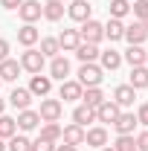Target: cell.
Here are the masks:
<instances>
[{
    "label": "cell",
    "instance_id": "45",
    "mask_svg": "<svg viewBox=\"0 0 148 151\" xmlns=\"http://www.w3.org/2000/svg\"><path fill=\"white\" fill-rule=\"evenodd\" d=\"M142 23H145V29H148V20H142Z\"/></svg>",
    "mask_w": 148,
    "mask_h": 151
},
{
    "label": "cell",
    "instance_id": "19",
    "mask_svg": "<svg viewBox=\"0 0 148 151\" xmlns=\"http://www.w3.org/2000/svg\"><path fill=\"white\" fill-rule=\"evenodd\" d=\"M20 61H15V58H6V61H0V81H15L20 76Z\"/></svg>",
    "mask_w": 148,
    "mask_h": 151
},
{
    "label": "cell",
    "instance_id": "34",
    "mask_svg": "<svg viewBox=\"0 0 148 151\" xmlns=\"http://www.w3.org/2000/svg\"><path fill=\"white\" fill-rule=\"evenodd\" d=\"M9 151H32V139L23 137V134H15L9 139Z\"/></svg>",
    "mask_w": 148,
    "mask_h": 151
},
{
    "label": "cell",
    "instance_id": "22",
    "mask_svg": "<svg viewBox=\"0 0 148 151\" xmlns=\"http://www.w3.org/2000/svg\"><path fill=\"white\" fill-rule=\"evenodd\" d=\"M145 50H142V47H139V44H131L128 50H125V55H122V61H128L131 67H142V64H145Z\"/></svg>",
    "mask_w": 148,
    "mask_h": 151
},
{
    "label": "cell",
    "instance_id": "29",
    "mask_svg": "<svg viewBox=\"0 0 148 151\" xmlns=\"http://www.w3.org/2000/svg\"><path fill=\"white\" fill-rule=\"evenodd\" d=\"M15 134H18V122H15L12 116L0 113V139H12Z\"/></svg>",
    "mask_w": 148,
    "mask_h": 151
},
{
    "label": "cell",
    "instance_id": "9",
    "mask_svg": "<svg viewBox=\"0 0 148 151\" xmlns=\"http://www.w3.org/2000/svg\"><path fill=\"white\" fill-rule=\"evenodd\" d=\"M50 90H52V78H50V76H32V81H29V93L32 96H41V99H44V96H50Z\"/></svg>",
    "mask_w": 148,
    "mask_h": 151
},
{
    "label": "cell",
    "instance_id": "11",
    "mask_svg": "<svg viewBox=\"0 0 148 151\" xmlns=\"http://www.w3.org/2000/svg\"><path fill=\"white\" fill-rule=\"evenodd\" d=\"M81 93H84V87H81L78 81H73V78L61 81V90H58V96H61L64 102H78V99H81Z\"/></svg>",
    "mask_w": 148,
    "mask_h": 151
},
{
    "label": "cell",
    "instance_id": "13",
    "mask_svg": "<svg viewBox=\"0 0 148 151\" xmlns=\"http://www.w3.org/2000/svg\"><path fill=\"white\" fill-rule=\"evenodd\" d=\"M38 41H41V32L35 29V23H23L18 29V44L20 47H35Z\"/></svg>",
    "mask_w": 148,
    "mask_h": 151
},
{
    "label": "cell",
    "instance_id": "6",
    "mask_svg": "<svg viewBox=\"0 0 148 151\" xmlns=\"http://www.w3.org/2000/svg\"><path fill=\"white\" fill-rule=\"evenodd\" d=\"M67 15L75 20V23H84V20H90L93 15V6L87 3V0H73L70 6H67Z\"/></svg>",
    "mask_w": 148,
    "mask_h": 151
},
{
    "label": "cell",
    "instance_id": "39",
    "mask_svg": "<svg viewBox=\"0 0 148 151\" xmlns=\"http://www.w3.org/2000/svg\"><path fill=\"white\" fill-rule=\"evenodd\" d=\"M20 3H23V0H0V6H3V9H9V12H15Z\"/></svg>",
    "mask_w": 148,
    "mask_h": 151
},
{
    "label": "cell",
    "instance_id": "20",
    "mask_svg": "<svg viewBox=\"0 0 148 151\" xmlns=\"http://www.w3.org/2000/svg\"><path fill=\"white\" fill-rule=\"evenodd\" d=\"M29 102H32L29 87H15L12 96H9V105H12V108H18V111H26V108H29Z\"/></svg>",
    "mask_w": 148,
    "mask_h": 151
},
{
    "label": "cell",
    "instance_id": "7",
    "mask_svg": "<svg viewBox=\"0 0 148 151\" xmlns=\"http://www.w3.org/2000/svg\"><path fill=\"white\" fill-rule=\"evenodd\" d=\"M119 113H122V108H119L113 99H105V102L96 108V119H99V122H111V125H113Z\"/></svg>",
    "mask_w": 148,
    "mask_h": 151
},
{
    "label": "cell",
    "instance_id": "16",
    "mask_svg": "<svg viewBox=\"0 0 148 151\" xmlns=\"http://www.w3.org/2000/svg\"><path fill=\"white\" fill-rule=\"evenodd\" d=\"M99 61H102V64H99V67H102V70H119V67H122V52H116V50H102V52H99Z\"/></svg>",
    "mask_w": 148,
    "mask_h": 151
},
{
    "label": "cell",
    "instance_id": "1",
    "mask_svg": "<svg viewBox=\"0 0 148 151\" xmlns=\"http://www.w3.org/2000/svg\"><path fill=\"white\" fill-rule=\"evenodd\" d=\"M102 78H105V70L93 61V64H81V70H78V84L81 87H99L102 84Z\"/></svg>",
    "mask_w": 148,
    "mask_h": 151
},
{
    "label": "cell",
    "instance_id": "49",
    "mask_svg": "<svg viewBox=\"0 0 148 151\" xmlns=\"http://www.w3.org/2000/svg\"><path fill=\"white\" fill-rule=\"evenodd\" d=\"M134 151H137V148H134Z\"/></svg>",
    "mask_w": 148,
    "mask_h": 151
},
{
    "label": "cell",
    "instance_id": "23",
    "mask_svg": "<svg viewBox=\"0 0 148 151\" xmlns=\"http://www.w3.org/2000/svg\"><path fill=\"white\" fill-rule=\"evenodd\" d=\"M113 128H116V134H134V128H137V113H119L116 122H113Z\"/></svg>",
    "mask_w": 148,
    "mask_h": 151
},
{
    "label": "cell",
    "instance_id": "47",
    "mask_svg": "<svg viewBox=\"0 0 148 151\" xmlns=\"http://www.w3.org/2000/svg\"><path fill=\"white\" fill-rule=\"evenodd\" d=\"M61 3H67V0H61Z\"/></svg>",
    "mask_w": 148,
    "mask_h": 151
},
{
    "label": "cell",
    "instance_id": "41",
    "mask_svg": "<svg viewBox=\"0 0 148 151\" xmlns=\"http://www.w3.org/2000/svg\"><path fill=\"white\" fill-rule=\"evenodd\" d=\"M55 151H78V148H75V145H67V142H64V145H55Z\"/></svg>",
    "mask_w": 148,
    "mask_h": 151
},
{
    "label": "cell",
    "instance_id": "12",
    "mask_svg": "<svg viewBox=\"0 0 148 151\" xmlns=\"http://www.w3.org/2000/svg\"><path fill=\"white\" fill-rule=\"evenodd\" d=\"M61 139H64L67 145H75V148H78V145H84V128L73 122V125L61 128Z\"/></svg>",
    "mask_w": 148,
    "mask_h": 151
},
{
    "label": "cell",
    "instance_id": "8",
    "mask_svg": "<svg viewBox=\"0 0 148 151\" xmlns=\"http://www.w3.org/2000/svg\"><path fill=\"white\" fill-rule=\"evenodd\" d=\"M125 41H128V44H139V47H142V44H145V38H148V29H145V23H142V20H134V23H131V26H125Z\"/></svg>",
    "mask_w": 148,
    "mask_h": 151
},
{
    "label": "cell",
    "instance_id": "2",
    "mask_svg": "<svg viewBox=\"0 0 148 151\" xmlns=\"http://www.w3.org/2000/svg\"><path fill=\"white\" fill-rule=\"evenodd\" d=\"M44 61H47V58L41 55V50H35V47H26V52L20 55V67H23L26 73L38 76L41 70H44Z\"/></svg>",
    "mask_w": 148,
    "mask_h": 151
},
{
    "label": "cell",
    "instance_id": "44",
    "mask_svg": "<svg viewBox=\"0 0 148 151\" xmlns=\"http://www.w3.org/2000/svg\"><path fill=\"white\" fill-rule=\"evenodd\" d=\"M0 151H6V145H3V139H0Z\"/></svg>",
    "mask_w": 148,
    "mask_h": 151
},
{
    "label": "cell",
    "instance_id": "32",
    "mask_svg": "<svg viewBox=\"0 0 148 151\" xmlns=\"http://www.w3.org/2000/svg\"><path fill=\"white\" fill-rule=\"evenodd\" d=\"M108 12H111V18L122 20V18H125V15L131 12V3H128V0H111V6H108Z\"/></svg>",
    "mask_w": 148,
    "mask_h": 151
},
{
    "label": "cell",
    "instance_id": "26",
    "mask_svg": "<svg viewBox=\"0 0 148 151\" xmlns=\"http://www.w3.org/2000/svg\"><path fill=\"white\" fill-rule=\"evenodd\" d=\"M44 18L52 20V23L61 20L64 18V3H61V0H47V3H44Z\"/></svg>",
    "mask_w": 148,
    "mask_h": 151
},
{
    "label": "cell",
    "instance_id": "46",
    "mask_svg": "<svg viewBox=\"0 0 148 151\" xmlns=\"http://www.w3.org/2000/svg\"><path fill=\"white\" fill-rule=\"evenodd\" d=\"M145 64H148V55H145Z\"/></svg>",
    "mask_w": 148,
    "mask_h": 151
},
{
    "label": "cell",
    "instance_id": "3",
    "mask_svg": "<svg viewBox=\"0 0 148 151\" xmlns=\"http://www.w3.org/2000/svg\"><path fill=\"white\" fill-rule=\"evenodd\" d=\"M61 113H64V105H61V99H41V122H58L61 119Z\"/></svg>",
    "mask_w": 148,
    "mask_h": 151
},
{
    "label": "cell",
    "instance_id": "4",
    "mask_svg": "<svg viewBox=\"0 0 148 151\" xmlns=\"http://www.w3.org/2000/svg\"><path fill=\"white\" fill-rule=\"evenodd\" d=\"M78 35L81 41H87V44H99L102 38H105V23H99V20H84L81 23V29H78Z\"/></svg>",
    "mask_w": 148,
    "mask_h": 151
},
{
    "label": "cell",
    "instance_id": "33",
    "mask_svg": "<svg viewBox=\"0 0 148 151\" xmlns=\"http://www.w3.org/2000/svg\"><path fill=\"white\" fill-rule=\"evenodd\" d=\"M111 148H113V151H134V148H137L134 134H119V137H116V142H113Z\"/></svg>",
    "mask_w": 148,
    "mask_h": 151
},
{
    "label": "cell",
    "instance_id": "15",
    "mask_svg": "<svg viewBox=\"0 0 148 151\" xmlns=\"http://www.w3.org/2000/svg\"><path fill=\"white\" fill-rule=\"evenodd\" d=\"M81 44V35H78V29H64L61 35H58V47L64 50V52H75V47Z\"/></svg>",
    "mask_w": 148,
    "mask_h": 151
},
{
    "label": "cell",
    "instance_id": "42",
    "mask_svg": "<svg viewBox=\"0 0 148 151\" xmlns=\"http://www.w3.org/2000/svg\"><path fill=\"white\" fill-rule=\"evenodd\" d=\"M99 151H113V148H111V145H102V148H99Z\"/></svg>",
    "mask_w": 148,
    "mask_h": 151
},
{
    "label": "cell",
    "instance_id": "35",
    "mask_svg": "<svg viewBox=\"0 0 148 151\" xmlns=\"http://www.w3.org/2000/svg\"><path fill=\"white\" fill-rule=\"evenodd\" d=\"M131 12H134V15H137L139 20H148V0H134Z\"/></svg>",
    "mask_w": 148,
    "mask_h": 151
},
{
    "label": "cell",
    "instance_id": "31",
    "mask_svg": "<svg viewBox=\"0 0 148 151\" xmlns=\"http://www.w3.org/2000/svg\"><path fill=\"white\" fill-rule=\"evenodd\" d=\"M58 52H61L58 38H41V55H44V58H55Z\"/></svg>",
    "mask_w": 148,
    "mask_h": 151
},
{
    "label": "cell",
    "instance_id": "17",
    "mask_svg": "<svg viewBox=\"0 0 148 151\" xmlns=\"http://www.w3.org/2000/svg\"><path fill=\"white\" fill-rule=\"evenodd\" d=\"M134 99H137V90H134L131 84H119V87L113 90V102H116L119 108H131Z\"/></svg>",
    "mask_w": 148,
    "mask_h": 151
},
{
    "label": "cell",
    "instance_id": "36",
    "mask_svg": "<svg viewBox=\"0 0 148 151\" xmlns=\"http://www.w3.org/2000/svg\"><path fill=\"white\" fill-rule=\"evenodd\" d=\"M32 151H55V142H47V139L38 137L35 142H32Z\"/></svg>",
    "mask_w": 148,
    "mask_h": 151
},
{
    "label": "cell",
    "instance_id": "21",
    "mask_svg": "<svg viewBox=\"0 0 148 151\" xmlns=\"http://www.w3.org/2000/svg\"><path fill=\"white\" fill-rule=\"evenodd\" d=\"M84 142L93 145V148H102V145H108V131L99 125V128H87L84 131Z\"/></svg>",
    "mask_w": 148,
    "mask_h": 151
},
{
    "label": "cell",
    "instance_id": "43",
    "mask_svg": "<svg viewBox=\"0 0 148 151\" xmlns=\"http://www.w3.org/2000/svg\"><path fill=\"white\" fill-rule=\"evenodd\" d=\"M3 108H6V102H3V99H0V113H3Z\"/></svg>",
    "mask_w": 148,
    "mask_h": 151
},
{
    "label": "cell",
    "instance_id": "48",
    "mask_svg": "<svg viewBox=\"0 0 148 151\" xmlns=\"http://www.w3.org/2000/svg\"><path fill=\"white\" fill-rule=\"evenodd\" d=\"M0 84H3V81H0Z\"/></svg>",
    "mask_w": 148,
    "mask_h": 151
},
{
    "label": "cell",
    "instance_id": "14",
    "mask_svg": "<svg viewBox=\"0 0 148 151\" xmlns=\"http://www.w3.org/2000/svg\"><path fill=\"white\" fill-rule=\"evenodd\" d=\"M67 76H70V61L64 55H55L50 61V78H58V81H67Z\"/></svg>",
    "mask_w": 148,
    "mask_h": 151
},
{
    "label": "cell",
    "instance_id": "37",
    "mask_svg": "<svg viewBox=\"0 0 148 151\" xmlns=\"http://www.w3.org/2000/svg\"><path fill=\"white\" fill-rule=\"evenodd\" d=\"M137 151H148V131H142V134H137Z\"/></svg>",
    "mask_w": 148,
    "mask_h": 151
},
{
    "label": "cell",
    "instance_id": "10",
    "mask_svg": "<svg viewBox=\"0 0 148 151\" xmlns=\"http://www.w3.org/2000/svg\"><path fill=\"white\" fill-rule=\"evenodd\" d=\"M99 44H87V41H81L78 47H75V58L81 61V64H93L96 58H99Z\"/></svg>",
    "mask_w": 148,
    "mask_h": 151
},
{
    "label": "cell",
    "instance_id": "24",
    "mask_svg": "<svg viewBox=\"0 0 148 151\" xmlns=\"http://www.w3.org/2000/svg\"><path fill=\"white\" fill-rule=\"evenodd\" d=\"M134 90H142V87H148V67L142 64V67H131V81H128Z\"/></svg>",
    "mask_w": 148,
    "mask_h": 151
},
{
    "label": "cell",
    "instance_id": "27",
    "mask_svg": "<svg viewBox=\"0 0 148 151\" xmlns=\"http://www.w3.org/2000/svg\"><path fill=\"white\" fill-rule=\"evenodd\" d=\"M93 119H96V111H93V108H87L84 102L73 111V122H75V125H81V128H84L87 122H93Z\"/></svg>",
    "mask_w": 148,
    "mask_h": 151
},
{
    "label": "cell",
    "instance_id": "25",
    "mask_svg": "<svg viewBox=\"0 0 148 151\" xmlns=\"http://www.w3.org/2000/svg\"><path fill=\"white\" fill-rule=\"evenodd\" d=\"M122 35H125V23H122V20H116V18H111L108 20V23H105V38H108V41H122Z\"/></svg>",
    "mask_w": 148,
    "mask_h": 151
},
{
    "label": "cell",
    "instance_id": "5",
    "mask_svg": "<svg viewBox=\"0 0 148 151\" xmlns=\"http://www.w3.org/2000/svg\"><path fill=\"white\" fill-rule=\"evenodd\" d=\"M41 15H44V3H38V0H23L18 6V18L23 23H35L41 20Z\"/></svg>",
    "mask_w": 148,
    "mask_h": 151
},
{
    "label": "cell",
    "instance_id": "30",
    "mask_svg": "<svg viewBox=\"0 0 148 151\" xmlns=\"http://www.w3.org/2000/svg\"><path fill=\"white\" fill-rule=\"evenodd\" d=\"M41 139L58 142V139H61V125H58V122H44V125H41Z\"/></svg>",
    "mask_w": 148,
    "mask_h": 151
},
{
    "label": "cell",
    "instance_id": "40",
    "mask_svg": "<svg viewBox=\"0 0 148 151\" xmlns=\"http://www.w3.org/2000/svg\"><path fill=\"white\" fill-rule=\"evenodd\" d=\"M6 58H9V41L0 38V61H6Z\"/></svg>",
    "mask_w": 148,
    "mask_h": 151
},
{
    "label": "cell",
    "instance_id": "38",
    "mask_svg": "<svg viewBox=\"0 0 148 151\" xmlns=\"http://www.w3.org/2000/svg\"><path fill=\"white\" fill-rule=\"evenodd\" d=\"M137 122L148 125V102H145V105H139V111H137Z\"/></svg>",
    "mask_w": 148,
    "mask_h": 151
},
{
    "label": "cell",
    "instance_id": "28",
    "mask_svg": "<svg viewBox=\"0 0 148 151\" xmlns=\"http://www.w3.org/2000/svg\"><path fill=\"white\" fill-rule=\"evenodd\" d=\"M81 102H84L87 108H93V111H96V108H99V105L105 102V93H102L99 87H87V90L81 93Z\"/></svg>",
    "mask_w": 148,
    "mask_h": 151
},
{
    "label": "cell",
    "instance_id": "18",
    "mask_svg": "<svg viewBox=\"0 0 148 151\" xmlns=\"http://www.w3.org/2000/svg\"><path fill=\"white\" fill-rule=\"evenodd\" d=\"M15 122H18L20 131H35L38 125H41V116H38V111H29V108H26V111L18 113V119H15Z\"/></svg>",
    "mask_w": 148,
    "mask_h": 151
}]
</instances>
